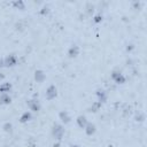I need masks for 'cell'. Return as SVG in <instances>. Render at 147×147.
I'll list each match as a JSON object with an SVG mask.
<instances>
[{
    "label": "cell",
    "mask_w": 147,
    "mask_h": 147,
    "mask_svg": "<svg viewBox=\"0 0 147 147\" xmlns=\"http://www.w3.org/2000/svg\"><path fill=\"white\" fill-rule=\"evenodd\" d=\"M65 133V129H64V125L61 124V123H54L53 126H52V136L54 138V140H57V141H62V138Z\"/></svg>",
    "instance_id": "obj_1"
},
{
    "label": "cell",
    "mask_w": 147,
    "mask_h": 147,
    "mask_svg": "<svg viewBox=\"0 0 147 147\" xmlns=\"http://www.w3.org/2000/svg\"><path fill=\"white\" fill-rule=\"evenodd\" d=\"M110 78L113 79L114 83H116L118 85H123L126 83V76L123 72H121L119 70H113L110 74Z\"/></svg>",
    "instance_id": "obj_2"
},
{
    "label": "cell",
    "mask_w": 147,
    "mask_h": 147,
    "mask_svg": "<svg viewBox=\"0 0 147 147\" xmlns=\"http://www.w3.org/2000/svg\"><path fill=\"white\" fill-rule=\"evenodd\" d=\"M57 96V87L54 84H51L47 86L46 91H45V99L48 101L54 100Z\"/></svg>",
    "instance_id": "obj_3"
},
{
    "label": "cell",
    "mask_w": 147,
    "mask_h": 147,
    "mask_svg": "<svg viewBox=\"0 0 147 147\" xmlns=\"http://www.w3.org/2000/svg\"><path fill=\"white\" fill-rule=\"evenodd\" d=\"M3 63L6 68H14L18 63V57L15 54H8L6 57H3Z\"/></svg>",
    "instance_id": "obj_4"
},
{
    "label": "cell",
    "mask_w": 147,
    "mask_h": 147,
    "mask_svg": "<svg viewBox=\"0 0 147 147\" xmlns=\"http://www.w3.org/2000/svg\"><path fill=\"white\" fill-rule=\"evenodd\" d=\"M26 106L31 113H38L41 109V103L38 99H29L26 101Z\"/></svg>",
    "instance_id": "obj_5"
},
{
    "label": "cell",
    "mask_w": 147,
    "mask_h": 147,
    "mask_svg": "<svg viewBox=\"0 0 147 147\" xmlns=\"http://www.w3.org/2000/svg\"><path fill=\"white\" fill-rule=\"evenodd\" d=\"M59 119H60L61 124L67 125L71 122L72 118H71V115L68 110H61V111H59Z\"/></svg>",
    "instance_id": "obj_6"
},
{
    "label": "cell",
    "mask_w": 147,
    "mask_h": 147,
    "mask_svg": "<svg viewBox=\"0 0 147 147\" xmlns=\"http://www.w3.org/2000/svg\"><path fill=\"white\" fill-rule=\"evenodd\" d=\"M79 53H80V48H79V46H78L77 44L70 45L69 48H68V52H67V54H68V56H69L70 59L77 57V56L79 55Z\"/></svg>",
    "instance_id": "obj_7"
},
{
    "label": "cell",
    "mask_w": 147,
    "mask_h": 147,
    "mask_svg": "<svg viewBox=\"0 0 147 147\" xmlns=\"http://www.w3.org/2000/svg\"><path fill=\"white\" fill-rule=\"evenodd\" d=\"M95 96H96V101L101 102L102 105L108 100V93L103 88H98L95 91Z\"/></svg>",
    "instance_id": "obj_8"
},
{
    "label": "cell",
    "mask_w": 147,
    "mask_h": 147,
    "mask_svg": "<svg viewBox=\"0 0 147 147\" xmlns=\"http://www.w3.org/2000/svg\"><path fill=\"white\" fill-rule=\"evenodd\" d=\"M33 78L37 83L41 84L46 80V72L42 70V69H37L34 70V74H33Z\"/></svg>",
    "instance_id": "obj_9"
},
{
    "label": "cell",
    "mask_w": 147,
    "mask_h": 147,
    "mask_svg": "<svg viewBox=\"0 0 147 147\" xmlns=\"http://www.w3.org/2000/svg\"><path fill=\"white\" fill-rule=\"evenodd\" d=\"M84 132H85L86 136L92 137V136L96 132V126H95V124L92 123V122H88V123L86 124V126L84 127Z\"/></svg>",
    "instance_id": "obj_10"
},
{
    "label": "cell",
    "mask_w": 147,
    "mask_h": 147,
    "mask_svg": "<svg viewBox=\"0 0 147 147\" xmlns=\"http://www.w3.org/2000/svg\"><path fill=\"white\" fill-rule=\"evenodd\" d=\"M87 123H88V121H87V117L85 115H78L76 117V124H77V126L79 129H83L84 130V127L86 126Z\"/></svg>",
    "instance_id": "obj_11"
},
{
    "label": "cell",
    "mask_w": 147,
    "mask_h": 147,
    "mask_svg": "<svg viewBox=\"0 0 147 147\" xmlns=\"http://www.w3.org/2000/svg\"><path fill=\"white\" fill-rule=\"evenodd\" d=\"M18 119H20V122L22 124H25V123H28V122H30L32 119V113L30 110H25V111H23L21 114V116H20Z\"/></svg>",
    "instance_id": "obj_12"
},
{
    "label": "cell",
    "mask_w": 147,
    "mask_h": 147,
    "mask_svg": "<svg viewBox=\"0 0 147 147\" xmlns=\"http://www.w3.org/2000/svg\"><path fill=\"white\" fill-rule=\"evenodd\" d=\"M13 88V85L11 83L9 82H2L0 84V94H3V93H9Z\"/></svg>",
    "instance_id": "obj_13"
},
{
    "label": "cell",
    "mask_w": 147,
    "mask_h": 147,
    "mask_svg": "<svg viewBox=\"0 0 147 147\" xmlns=\"http://www.w3.org/2000/svg\"><path fill=\"white\" fill-rule=\"evenodd\" d=\"M11 102V96L9 93H3V94H0V105L2 106H8L10 105Z\"/></svg>",
    "instance_id": "obj_14"
},
{
    "label": "cell",
    "mask_w": 147,
    "mask_h": 147,
    "mask_svg": "<svg viewBox=\"0 0 147 147\" xmlns=\"http://www.w3.org/2000/svg\"><path fill=\"white\" fill-rule=\"evenodd\" d=\"M11 5H13V7H14L15 9L24 10V8H25V2L22 1V0H15V1L11 2Z\"/></svg>",
    "instance_id": "obj_15"
},
{
    "label": "cell",
    "mask_w": 147,
    "mask_h": 147,
    "mask_svg": "<svg viewBox=\"0 0 147 147\" xmlns=\"http://www.w3.org/2000/svg\"><path fill=\"white\" fill-rule=\"evenodd\" d=\"M101 107H102V103L101 102H99V101H94L93 103H92V106L90 107V111L91 113H98L100 109H101Z\"/></svg>",
    "instance_id": "obj_16"
},
{
    "label": "cell",
    "mask_w": 147,
    "mask_h": 147,
    "mask_svg": "<svg viewBox=\"0 0 147 147\" xmlns=\"http://www.w3.org/2000/svg\"><path fill=\"white\" fill-rule=\"evenodd\" d=\"M145 119H146V115H145V113L138 111V113L136 114V116H134V121L138 122V123H142V122H145Z\"/></svg>",
    "instance_id": "obj_17"
},
{
    "label": "cell",
    "mask_w": 147,
    "mask_h": 147,
    "mask_svg": "<svg viewBox=\"0 0 147 147\" xmlns=\"http://www.w3.org/2000/svg\"><path fill=\"white\" fill-rule=\"evenodd\" d=\"M2 130L6 133H11L13 132V124L10 122H5L2 124Z\"/></svg>",
    "instance_id": "obj_18"
},
{
    "label": "cell",
    "mask_w": 147,
    "mask_h": 147,
    "mask_svg": "<svg viewBox=\"0 0 147 147\" xmlns=\"http://www.w3.org/2000/svg\"><path fill=\"white\" fill-rule=\"evenodd\" d=\"M102 20H103V16H102V14H100V13L95 14V15L93 16V18H92V21H93L94 24H100V23L102 22Z\"/></svg>",
    "instance_id": "obj_19"
},
{
    "label": "cell",
    "mask_w": 147,
    "mask_h": 147,
    "mask_svg": "<svg viewBox=\"0 0 147 147\" xmlns=\"http://www.w3.org/2000/svg\"><path fill=\"white\" fill-rule=\"evenodd\" d=\"M48 13H49V8L47 6H44L41 9H39V14L42 15V16H46Z\"/></svg>",
    "instance_id": "obj_20"
},
{
    "label": "cell",
    "mask_w": 147,
    "mask_h": 147,
    "mask_svg": "<svg viewBox=\"0 0 147 147\" xmlns=\"http://www.w3.org/2000/svg\"><path fill=\"white\" fill-rule=\"evenodd\" d=\"M133 49H134V45H133L132 42H130V44H127V45L125 46V51H126V53H131Z\"/></svg>",
    "instance_id": "obj_21"
},
{
    "label": "cell",
    "mask_w": 147,
    "mask_h": 147,
    "mask_svg": "<svg viewBox=\"0 0 147 147\" xmlns=\"http://www.w3.org/2000/svg\"><path fill=\"white\" fill-rule=\"evenodd\" d=\"M132 5H133L134 9H138V8H140V6H141V2H139V1H133V2H132Z\"/></svg>",
    "instance_id": "obj_22"
},
{
    "label": "cell",
    "mask_w": 147,
    "mask_h": 147,
    "mask_svg": "<svg viewBox=\"0 0 147 147\" xmlns=\"http://www.w3.org/2000/svg\"><path fill=\"white\" fill-rule=\"evenodd\" d=\"M60 146H61V141L55 140V141H54V144H53V147H60Z\"/></svg>",
    "instance_id": "obj_23"
},
{
    "label": "cell",
    "mask_w": 147,
    "mask_h": 147,
    "mask_svg": "<svg viewBox=\"0 0 147 147\" xmlns=\"http://www.w3.org/2000/svg\"><path fill=\"white\" fill-rule=\"evenodd\" d=\"M3 67H5V63H3V57H1V56H0V69H1V68H3Z\"/></svg>",
    "instance_id": "obj_24"
},
{
    "label": "cell",
    "mask_w": 147,
    "mask_h": 147,
    "mask_svg": "<svg viewBox=\"0 0 147 147\" xmlns=\"http://www.w3.org/2000/svg\"><path fill=\"white\" fill-rule=\"evenodd\" d=\"M3 78H5V76H3V74H2V72H0V82H1V80H2Z\"/></svg>",
    "instance_id": "obj_25"
},
{
    "label": "cell",
    "mask_w": 147,
    "mask_h": 147,
    "mask_svg": "<svg viewBox=\"0 0 147 147\" xmlns=\"http://www.w3.org/2000/svg\"><path fill=\"white\" fill-rule=\"evenodd\" d=\"M70 147H80V146H79V145H77V144H74V145H71Z\"/></svg>",
    "instance_id": "obj_26"
}]
</instances>
